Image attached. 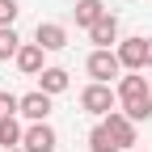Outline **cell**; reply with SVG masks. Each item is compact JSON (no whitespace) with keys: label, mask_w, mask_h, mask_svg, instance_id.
Instances as JSON below:
<instances>
[{"label":"cell","mask_w":152,"mask_h":152,"mask_svg":"<svg viewBox=\"0 0 152 152\" xmlns=\"http://www.w3.org/2000/svg\"><path fill=\"white\" fill-rule=\"evenodd\" d=\"M118 102H123V114L131 123H148L152 118V89L140 72H131L118 80Z\"/></svg>","instance_id":"6da1fadb"},{"label":"cell","mask_w":152,"mask_h":152,"mask_svg":"<svg viewBox=\"0 0 152 152\" xmlns=\"http://www.w3.org/2000/svg\"><path fill=\"white\" fill-rule=\"evenodd\" d=\"M114 102H118V93H114L110 85H85L80 89V110H89V114H97V118H106V114L114 110Z\"/></svg>","instance_id":"7a4b0ae2"},{"label":"cell","mask_w":152,"mask_h":152,"mask_svg":"<svg viewBox=\"0 0 152 152\" xmlns=\"http://www.w3.org/2000/svg\"><path fill=\"white\" fill-rule=\"evenodd\" d=\"M102 127L110 131V144H114V148H127V152L135 148V123H131L123 110H110L106 118H102Z\"/></svg>","instance_id":"3957f363"},{"label":"cell","mask_w":152,"mask_h":152,"mask_svg":"<svg viewBox=\"0 0 152 152\" xmlns=\"http://www.w3.org/2000/svg\"><path fill=\"white\" fill-rule=\"evenodd\" d=\"M55 144H59V135L51 123H30L21 135V152H55Z\"/></svg>","instance_id":"277c9868"},{"label":"cell","mask_w":152,"mask_h":152,"mask_svg":"<svg viewBox=\"0 0 152 152\" xmlns=\"http://www.w3.org/2000/svg\"><path fill=\"white\" fill-rule=\"evenodd\" d=\"M85 68H89V76H93L97 85H110L114 76L123 72V64H118V55H114V51H93Z\"/></svg>","instance_id":"5b68a950"},{"label":"cell","mask_w":152,"mask_h":152,"mask_svg":"<svg viewBox=\"0 0 152 152\" xmlns=\"http://www.w3.org/2000/svg\"><path fill=\"white\" fill-rule=\"evenodd\" d=\"M17 114L21 118H30V123H47V114H51V97L42 89H34V93H26L21 102H17Z\"/></svg>","instance_id":"8992f818"},{"label":"cell","mask_w":152,"mask_h":152,"mask_svg":"<svg viewBox=\"0 0 152 152\" xmlns=\"http://www.w3.org/2000/svg\"><path fill=\"white\" fill-rule=\"evenodd\" d=\"M89 42L97 47V51H110V42H118V17L106 13L102 21H93L89 26Z\"/></svg>","instance_id":"52a82bcc"},{"label":"cell","mask_w":152,"mask_h":152,"mask_svg":"<svg viewBox=\"0 0 152 152\" xmlns=\"http://www.w3.org/2000/svg\"><path fill=\"white\" fill-rule=\"evenodd\" d=\"M34 42L42 47V51H64V47H68V30H64L59 21H38Z\"/></svg>","instance_id":"ba28073f"},{"label":"cell","mask_w":152,"mask_h":152,"mask_svg":"<svg viewBox=\"0 0 152 152\" xmlns=\"http://www.w3.org/2000/svg\"><path fill=\"white\" fill-rule=\"evenodd\" d=\"M114 55H118V64H123L127 72H140V68H144V38H123Z\"/></svg>","instance_id":"9c48e42d"},{"label":"cell","mask_w":152,"mask_h":152,"mask_svg":"<svg viewBox=\"0 0 152 152\" xmlns=\"http://www.w3.org/2000/svg\"><path fill=\"white\" fill-rule=\"evenodd\" d=\"M42 47H38V42H21V51H17L13 55V59H17V68H21V76H38V72H42Z\"/></svg>","instance_id":"30bf717a"},{"label":"cell","mask_w":152,"mask_h":152,"mask_svg":"<svg viewBox=\"0 0 152 152\" xmlns=\"http://www.w3.org/2000/svg\"><path fill=\"white\" fill-rule=\"evenodd\" d=\"M68 85H72V76H68L64 68H42V72H38V89H42L47 97H55V93H64Z\"/></svg>","instance_id":"8fae6325"},{"label":"cell","mask_w":152,"mask_h":152,"mask_svg":"<svg viewBox=\"0 0 152 152\" xmlns=\"http://www.w3.org/2000/svg\"><path fill=\"white\" fill-rule=\"evenodd\" d=\"M110 9L102 4V0H76V26H93V21H102V17H106Z\"/></svg>","instance_id":"7c38bea8"},{"label":"cell","mask_w":152,"mask_h":152,"mask_svg":"<svg viewBox=\"0 0 152 152\" xmlns=\"http://www.w3.org/2000/svg\"><path fill=\"white\" fill-rule=\"evenodd\" d=\"M21 135H26V131H21V123H17V114L0 118V152H4V148H17V144H21Z\"/></svg>","instance_id":"4fadbf2b"},{"label":"cell","mask_w":152,"mask_h":152,"mask_svg":"<svg viewBox=\"0 0 152 152\" xmlns=\"http://www.w3.org/2000/svg\"><path fill=\"white\" fill-rule=\"evenodd\" d=\"M21 51V38H17L13 26H0V59H13V55Z\"/></svg>","instance_id":"5bb4252c"},{"label":"cell","mask_w":152,"mask_h":152,"mask_svg":"<svg viewBox=\"0 0 152 152\" xmlns=\"http://www.w3.org/2000/svg\"><path fill=\"white\" fill-rule=\"evenodd\" d=\"M89 148H114V144H110V131H106L102 123H97V127L89 131Z\"/></svg>","instance_id":"9a60e30c"},{"label":"cell","mask_w":152,"mask_h":152,"mask_svg":"<svg viewBox=\"0 0 152 152\" xmlns=\"http://www.w3.org/2000/svg\"><path fill=\"white\" fill-rule=\"evenodd\" d=\"M17 13H21V9H17V0H0V26H13Z\"/></svg>","instance_id":"2e32d148"},{"label":"cell","mask_w":152,"mask_h":152,"mask_svg":"<svg viewBox=\"0 0 152 152\" xmlns=\"http://www.w3.org/2000/svg\"><path fill=\"white\" fill-rule=\"evenodd\" d=\"M17 102H21V97H13L9 89H0V118H9V114H17Z\"/></svg>","instance_id":"e0dca14e"},{"label":"cell","mask_w":152,"mask_h":152,"mask_svg":"<svg viewBox=\"0 0 152 152\" xmlns=\"http://www.w3.org/2000/svg\"><path fill=\"white\" fill-rule=\"evenodd\" d=\"M144 68H152V38H144Z\"/></svg>","instance_id":"ac0fdd59"},{"label":"cell","mask_w":152,"mask_h":152,"mask_svg":"<svg viewBox=\"0 0 152 152\" xmlns=\"http://www.w3.org/2000/svg\"><path fill=\"white\" fill-rule=\"evenodd\" d=\"M93 152H118V148H93Z\"/></svg>","instance_id":"d6986e66"},{"label":"cell","mask_w":152,"mask_h":152,"mask_svg":"<svg viewBox=\"0 0 152 152\" xmlns=\"http://www.w3.org/2000/svg\"><path fill=\"white\" fill-rule=\"evenodd\" d=\"M4 152H21V148H4Z\"/></svg>","instance_id":"ffe728a7"},{"label":"cell","mask_w":152,"mask_h":152,"mask_svg":"<svg viewBox=\"0 0 152 152\" xmlns=\"http://www.w3.org/2000/svg\"><path fill=\"white\" fill-rule=\"evenodd\" d=\"M148 89H152V85H148Z\"/></svg>","instance_id":"44dd1931"}]
</instances>
